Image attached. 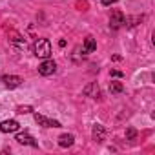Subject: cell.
Masks as SVG:
<instances>
[{"instance_id":"1","label":"cell","mask_w":155,"mask_h":155,"mask_svg":"<svg viewBox=\"0 0 155 155\" xmlns=\"http://www.w3.org/2000/svg\"><path fill=\"white\" fill-rule=\"evenodd\" d=\"M33 53H35L37 57H40V58H49V55H51V44H49V40H48V38H38V40H35V44H33Z\"/></svg>"},{"instance_id":"2","label":"cell","mask_w":155,"mask_h":155,"mask_svg":"<svg viewBox=\"0 0 155 155\" xmlns=\"http://www.w3.org/2000/svg\"><path fill=\"white\" fill-rule=\"evenodd\" d=\"M35 120H37V124L42 126V128H60V122H58V120L49 119V117H46V115H42V113H35Z\"/></svg>"},{"instance_id":"3","label":"cell","mask_w":155,"mask_h":155,"mask_svg":"<svg viewBox=\"0 0 155 155\" xmlns=\"http://www.w3.org/2000/svg\"><path fill=\"white\" fill-rule=\"evenodd\" d=\"M55 71H57V62L51 60V58H46V60L38 66V73H40V75H46V77H48V75H53Z\"/></svg>"},{"instance_id":"4","label":"cell","mask_w":155,"mask_h":155,"mask_svg":"<svg viewBox=\"0 0 155 155\" xmlns=\"http://www.w3.org/2000/svg\"><path fill=\"white\" fill-rule=\"evenodd\" d=\"M2 82H4V86H6V88L15 90V88H18L24 81L20 79V77H17V75H4V77H2Z\"/></svg>"},{"instance_id":"5","label":"cell","mask_w":155,"mask_h":155,"mask_svg":"<svg viewBox=\"0 0 155 155\" xmlns=\"http://www.w3.org/2000/svg\"><path fill=\"white\" fill-rule=\"evenodd\" d=\"M124 26V15L122 11H113L111 17H110V28L111 29H119Z\"/></svg>"},{"instance_id":"6","label":"cell","mask_w":155,"mask_h":155,"mask_svg":"<svg viewBox=\"0 0 155 155\" xmlns=\"http://www.w3.org/2000/svg\"><path fill=\"white\" fill-rule=\"evenodd\" d=\"M18 128H20V124L15 119H9V120H2V122H0V131H2V133H11V131H17Z\"/></svg>"},{"instance_id":"7","label":"cell","mask_w":155,"mask_h":155,"mask_svg":"<svg viewBox=\"0 0 155 155\" xmlns=\"http://www.w3.org/2000/svg\"><path fill=\"white\" fill-rule=\"evenodd\" d=\"M15 140H17L18 144H26V146H33V148H37V146H38L37 139H35V137H31L29 133H18Z\"/></svg>"},{"instance_id":"8","label":"cell","mask_w":155,"mask_h":155,"mask_svg":"<svg viewBox=\"0 0 155 155\" xmlns=\"http://www.w3.org/2000/svg\"><path fill=\"white\" fill-rule=\"evenodd\" d=\"M95 49H97L95 38H93V37H86V40H84V44H82V53L88 55V53H93Z\"/></svg>"},{"instance_id":"9","label":"cell","mask_w":155,"mask_h":155,"mask_svg":"<svg viewBox=\"0 0 155 155\" xmlns=\"http://www.w3.org/2000/svg\"><path fill=\"white\" fill-rule=\"evenodd\" d=\"M104 137H106L104 126H102V124H95V126H93V140H95V142H102Z\"/></svg>"},{"instance_id":"10","label":"cell","mask_w":155,"mask_h":155,"mask_svg":"<svg viewBox=\"0 0 155 155\" xmlns=\"http://www.w3.org/2000/svg\"><path fill=\"white\" fill-rule=\"evenodd\" d=\"M73 140H75V137H73L71 133H64V135L58 137V146H60V148H69V146L73 144Z\"/></svg>"},{"instance_id":"11","label":"cell","mask_w":155,"mask_h":155,"mask_svg":"<svg viewBox=\"0 0 155 155\" xmlns=\"http://www.w3.org/2000/svg\"><path fill=\"white\" fill-rule=\"evenodd\" d=\"M84 95H88V97H93V99H97V95H99V86H97L95 82H91L90 86H86V88H84Z\"/></svg>"},{"instance_id":"12","label":"cell","mask_w":155,"mask_h":155,"mask_svg":"<svg viewBox=\"0 0 155 155\" xmlns=\"http://www.w3.org/2000/svg\"><path fill=\"white\" fill-rule=\"evenodd\" d=\"M110 91L119 95V93H122V91H124V86H122L120 82H115V81H111V82H110Z\"/></svg>"},{"instance_id":"13","label":"cell","mask_w":155,"mask_h":155,"mask_svg":"<svg viewBox=\"0 0 155 155\" xmlns=\"http://www.w3.org/2000/svg\"><path fill=\"white\" fill-rule=\"evenodd\" d=\"M13 44H18V48H26V40H22L20 35H15V38H11Z\"/></svg>"},{"instance_id":"14","label":"cell","mask_w":155,"mask_h":155,"mask_svg":"<svg viewBox=\"0 0 155 155\" xmlns=\"http://www.w3.org/2000/svg\"><path fill=\"white\" fill-rule=\"evenodd\" d=\"M31 111H33V108H31V106H18V108H17V113H20V115L31 113Z\"/></svg>"},{"instance_id":"15","label":"cell","mask_w":155,"mask_h":155,"mask_svg":"<svg viewBox=\"0 0 155 155\" xmlns=\"http://www.w3.org/2000/svg\"><path fill=\"white\" fill-rule=\"evenodd\" d=\"M135 135H137V133H135V130H131V128L126 131V137H128V139H135Z\"/></svg>"},{"instance_id":"16","label":"cell","mask_w":155,"mask_h":155,"mask_svg":"<svg viewBox=\"0 0 155 155\" xmlns=\"http://www.w3.org/2000/svg\"><path fill=\"white\" fill-rule=\"evenodd\" d=\"M115 2H117V0H102L104 6H111V4H115Z\"/></svg>"},{"instance_id":"17","label":"cell","mask_w":155,"mask_h":155,"mask_svg":"<svg viewBox=\"0 0 155 155\" xmlns=\"http://www.w3.org/2000/svg\"><path fill=\"white\" fill-rule=\"evenodd\" d=\"M111 77H122V71H111Z\"/></svg>"}]
</instances>
